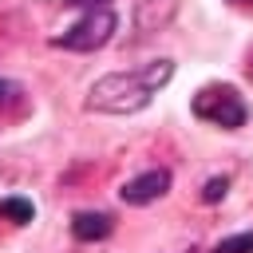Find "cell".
Instances as JSON below:
<instances>
[{
  "mask_svg": "<svg viewBox=\"0 0 253 253\" xmlns=\"http://www.w3.org/2000/svg\"><path fill=\"white\" fill-rule=\"evenodd\" d=\"M174 75V63L170 59H154L138 71H111L103 75L91 91H87V107L91 111H103V115H130L138 107L150 103V95Z\"/></svg>",
  "mask_w": 253,
  "mask_h": 253,
  "instance_id": "1",
  "label": "cell"
},
{
  "mask_svg": "<svg viewBox=\"0 0 253 253\" xmlns=\"http://www.w3.org/2000/svg\"><path fill=\"white\" fill-rule=\"evenodd\" d=\"M194 115H198V119H210L213 126L233 130V126H241V123L249 119V107H245V99H241L233 87L217 83V87H202V91L194 95Z\"/></svg>",
  "mask_w": 253,
  "mask_h": 253,
  "instance_id": "2",
  "label": "cell"
},
{
  "mask_svg": "<svg viewBox=\"0 0 253 253\" xmlns=\"http://www.w3.org/2000/svg\"><path fill=\"white\" fill-rule=\"evenodd\" d=\"M111 36H115V12L103 8V4H95V8H87V16L75 28H67L63 36H55V43L67 47V51H95Z\"/></svg>",
  "mask_w": 253,
  "mask_h": 253,
  "instance_id": "3",
  "label": "cell"
},
{
  "mask_svg": "<svg viewBox=\"0 0 253 253\" xmlns=\"http://www.w3.org/2000/svg\"><path fill=\"white\" fill-rule=\"evenodd\" d=\"M166 190H170V174L166 170H146V174H138V178H130L123 186V202L146 206V202H158Z\"/></svg>",
  "mask_w": 253,
  "mask_h": 253,
  "instance_id": "4",
  "label": "cell"
},
{
  "mask_svg": "<svg viewBox=\"0 0 253 253\" xmlns=\"http://www.w3.org/2000/svg\"><path fill=\"white\" fill-rule=\"evenodd\" d=\"M111 225H115V221H111L107 213H95V210L71 217V233H75L79 241H103V237L111 233Z\"/></svg>",
  "mask_w": 253,
  "mask_h": 253,
  "instance_id": "5",
  "label": "cell"
},
{
  "mask_svg": "<svg viewBox=\"0 0 253 253\" xmlns=\"http://www.w3.org/2000/svg\"><path fill=\"white\" fill-rule=\"evenodd\" d=\"M0 217H4V221H16V225H28V221L36 217V206H32L28 198H4V202H0Z\"/></svg>",
  "mask_w": 253,
  "mask_h": 253,
  "instance_id": "6",
  "label": "cell"
},
{
  "mask_svg": "<svg viewBox=\"0 0 253 253\" xmlns=\"http://www.w3.org/2000/svg\"><path fill=\"white\" fill-rule=\"evenodd\" d=\"M213 253H253V233H233V237H225Z\"/></svg>",
  "mask_w": 253,
  "mask_h": 253,
  "instance_id": "7",
  "label": "cell"
},
{
  "mask_svg": "<svg viewBox=\"0 0 253 253\" xmlns=\"http://www.w3.org/2000/svg\"><path fill=\"white\" fill-rule=\"evenodd\" d=\"M225 190H229V178H210V182L202 186V202H221Z\"/></svg>",
  "mask_w": 253,
  "mask_h": 253,
  "instance_id": "8",
  "label": "cell"
},
{
  "mask_svg": "<svg viewBox=\"0 0 253 253\" xmlns=\"http://www.w3.org/2000/svg\"><path fill=\"white\" fill-rule=\"evenodd\" d=\"M16 99H20V87L12 79H0V107H12Z\"/></svg>",
  "mask_w": 253,
  "mask_h": 253,
  "instance_id": "9",
  "label": "cell"
},
{
  "mask_svg": "<svg viewBox=\"0 0 253 253\" xmlns=\"http://www.w3.org/2000/svg\"><path fill=\"white\" fill-rule=\"evenodd\" d=\"M71 4H79V8H95V4H107V0H71Z\"/></svg>",
  "mask_w": 253,
  "mask_h": 253,
  "instance_id": "10",
  "label": "cell"
},
{
  "mask_svg": "<svg viewBox=\"0 0 253 253\" xmlns=\"http://www.w3.org/2000/svg\"><path fill=\"white\" fill-rule=\"evenodd\" d=\"M241 4H253V0H241Z\"/></svg>",
  "mask_w": 253,
  "mask_h": 253,
  "instance_id": "11",
  "label": "cell"
}]
</instances>
